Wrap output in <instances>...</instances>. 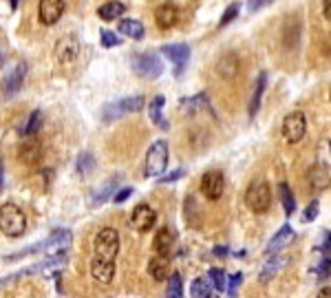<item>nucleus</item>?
I'll return each mask as SVG.
<instances>
[{"label": "nucleus", "instance_id": "a18cd8bd", "mask_svg": "<svg viewBox=\"0 0 331 298\" xmlns=\"http://www.w3.org/2000/svg\"><path fill=\"white\" fill-rule=\"evenodd\" d=\"M323 11H325V16H327V20L331 18V0H325L323 2Z\"/></svg>", "mask_w": 331, "mask_h": 298}, {"label": "nucleus", "instance_id": "72a5a7b5", "mask_svg": "<svg viewBox=\"0 0 331 298\" xmlns=\"http://www.w3.org/2000/svg\"><path fill=\"white\" fill-rule=\"evenodd\" d=\"M285 263V258L283 256H278V254H274V258L272 261H269L267 265H265V269H263V281H269V278H272V274H276L278 269H281V265Z\"/></svg>", "mask_w": 331, "mask_h": 298}, {"label": "nucleus", "instance_id": "cd10ccee", "mask_svg": "<svg viewBox=\"0 0 331 298\" xmlns=\"http://www.w3.org/2000/svg\"><path fill=\"white\" fill-rule=\"evenodd\" d=\"M181 106L186 108L188 113H195V111H201V108H207L210 111V104H207V97L206 93H199L197 97H188V99H181Z\"/></svg>", "mask_w": 331, "mask_h": 298}, {"label": "nucleus", "instance_id": "39448f33", "mask_svg": "<svg viewBox=\"0 0 331 298\" xmlns=\"http://www.w3.org/2000/svg\"><path fill=\"white\" fill-rule=\"evenodd\" d=\"M144 108V97L141 95H130L124 99H117V102H111L102 108V120L104 122H113L120 120V117L128 115V113H137Z\"/></svg>", "mask_w": 331, "mask_h": 298}, {"label": "nucleus", "instance_id": "dca6fc26", "mask_svg": "<svg viewBox=\"0 0 331 298\" xmlns=\"http://www.w3.org/2000/svg\"><path fill=\"white\" fill-rule=\"evenodd\" d=\"M291 239H294V228H291L290 223H285L281 230L276 232V234L272 236V241L267 243V250H265V252H267L269 256H274V254H278V252H281V250L285 248V245L290 243Z\"/></svg>", "mask_w": 331, "mask_h": 298}, {"label": "nucleus", "instance_id": "f257e3e1", "mask_svg": "<svg viewBox=\"0 0 331 298\" xmlns=\"http://www.w3.org/2000/svg\"><path fill=\"white\" fill-rule=\"evenodd\" d=\"M0 230L2 234L18 239L27 230V216L16 203H2L0 206Z\"/></svg>", "mask_w": 331, "mask_h": 298}, {"label": "nucleus", "instance_id": "4be33fe9", "mask_svg": "<svg viewBox=\"0 0 331 298\" xmlns=\"http://www.w3.org/2000/svg\"><path fill=\"white\" fill-rule=\"evenodd\" d=\"M265 84H267V73H258V80H256V86H254V93H252V99H249V117H254L258 113V106H261V97H263V91H265Z\"/></svg>", "mask_w": 331, "mask_h": 298}, {"label": "nucleus", "instance_id": "e433bc0d", "mask_svg": "<svg viewBox=\"0 0 331 298\" xmlns=\"http://www.w3.org/2000/svg\"><path fill=\"white\" fill-rule=\"evenodd\" d=\"M239 7H241L239 2H232L230 7L225 9V13H223V16H221V22H219V27H225V25H230V22L234 20L236 16H239Z\"/></svg>", "mask_w": 331, "mask_h": 298}, {"label": "nucleus", "instance_id": "a19ab883", "mask_svg": "<svg viewBox=\"0 0 331 298\" xmlns=\"http://www.w3.org/2000/svg\"><path fill=\"white\" fill-rule=\"evenodd\" d=\"M130 195H132V188H122L117 195H113V201H115V203H124Z\"/></svg>", "mask_w": 331, "mask_h": 298}, {"label": "nucleus", "instance_id": "393cba45", "mask_svg": "<svg viewBox=\"0 0 331 298\" xmlns=\"http://www.w3.org/2000/svg\"><path fill=\"white\" fill-rule=\"evenodd\" d=\"M309 181L316 190H323L329 186V166H314L309 172Z\"/></svg>", "mask_w": 331, "mask_h": 298}, {"label": "nucleus", "instance_id": "4c0bfd02", "mask_svg": "<svg viewBox=\"0 0 331 298\" xmlns=\"http://www.w3.org/2000/svg\"><path fill=\"white\" fill-rule=\"evenodd\" d=\"M102 44L106 46V49H111V46H117V44H122V40H120V36H115V31L102 29Z\"/></svg>", "mask_w": 331, "mask_h": 298}, {"label": "nucleus", "instance_id": "de8ad7c7", "mask_svg": "<svg viewBox=\"0 0 331 298\" xmlns=\"http://www.w3.org/2000/svg\"><path fill=\"white\" fill-rule=\"evenodd\" d=\"M0 188H2V159H0Z\"/></svg>", "mask_w": 331, "mask_h": 298}, {"label": "nucleus", "instance_id": "7c9ffc66", "mask_svg": "<svg viewBox=\"0 0 331 298\" xmlns=\"http://www.w3.org/2000/svg\"><path fill=\"white\" fill-rule=\"evenodd\" d=\"M207 283H210V287H214L216 292H223L225 290V281H228V276H225L223 269L219 267H212L210 272H207Z\"/></svg>", "mask_w": 331, "mask_h": 298}, {"label": "nucleus", "instance_id": "4468645a", "mask_svg": "<svg viewBox=\"0 0 331 298\" xmlns=\"http://www.w3.org/2000/svg\"><path fill=\"white\" fill-rule=\"evenodd\" d=\"M91 276L102 285H108L115 278V261H102V258H93L91 261Z\"/></svg>", "mask_w": 331, "mask_h": 298}, {"label": "nucleus", "instance_id": "c03bdc74", "mask_svg": "<svg viewBox=\"0 0 331 298\" xmlns=\"http://www.w3.org/2000/svg\"><path fill=\"white\" fill-rule=\"evenodd\" d=\"M316 298H331V287H329V285H327V287H323V290L318 292V296H316Z\"/></svg>", "mask_w": 331, "mask_h": 298}, {"label": "nucleus", "instance_id": "2f4dec72", "mask_svg": "<svg viewBox=\"0 0 331 298\" xmlns=\"http://www.w3.org/2000/svg\"><path fill=\"white\" fill-rule=\"evenodd\" d=\"M40 124H42V111H33V113H31V117L27 120L25 128L20 130V135H22V137H31V135H36V132L40 130Z\"/></svg>", "mask_w": 331, "mask_h": 298}, {"label": "nucleus", "instance_id": "f8f14e48", "mask_svg": "<svg viewBox=\"0 0 331 298\" xmlns=\"http://www.w3.org/2000/svg\"><path fill=\"white\" fill-rule=\"evenodd\" d=\"M80 55V42L75 36H64L58 40L55 44V58H58L60 64H71L75 62Z\"/></svg>", "mask_w": 331, "mask_h": 298}, {"label": "nucleus", "instance_id": "2eb2a0df", "mask_svg": "<svg viewBox=\"0 0 331 298\" xmlns=\"http://www.w3.org/2000/svg\"><path fill=\"white\" fill-rule=\"evenodd\" d=\"M174 239H177V236H174V232L170 228L157 230V234H155V239H153L155 254H157V256H168L172 245H174Z\"/></svg>", "mask_w": 331, "mask_h": 298}, {"label": "nucleus", "instance_id": "7ed1b4c3", "mask_svg": "<svg viewBox=\"0 0 331 298\" xmlns=\"http://www.w3.org/2000/svg\"><path fill=\"white\" fill-rule=\"evenodd\" d=\"M93 250H95V258L115 261L117 252H120V232L115 228H102L93 241Z\"/></svg>", "mask_w": 331, "mask_h": 298}, {"label": "nucleus", "instance_id": "f3484780", "mask_svg": "<svg viewBox=\"0 0 331 298\" xmlns=\"http://www.w3.org/2000/svg\"><path fill=\"white\" fill-rule=\"evenodd\" d=\"M177 18H179V13H177V7L174 4H159L157 9H155V22H157V27L159 29H170V27H174L177 25Z\"/></svg>", "mask_w": 331, "mask_h": 298}, {"label": "nucleus", "instance_id": "37998d69", "mask_svg": "<svg viewBox=\"0 0 331 298\" xmlns=\"http://www.w3.org/2000/svg\"><path fill=\"white\" fill-rule=\"evenodd\" d=\"M320 278H323V281L327 278V281H329V256L320 263Z\"/></svg>", "mask_w": 331, "mask_h": 298}, {"label": "nucleus", "instance_id": "f03ea898", "mask_svg": "<svg viewBox=\"0 0 331 298\" xmlns=\"http://www.w3.org/2000/svg\"><path fill=\"white\" fill-rule=\"evenodd\" d=\"M245 203L252 212L256 214H263V212L269 210L272 206V190H269V183L265 179H254L249 183L248 192H245Z\"/></svg>", "mask_w": 331, "mask_h": 298}, {"label": "nucleus", "instance_id": "79ce46f5", "mask_svg": "<svg viewBox=\"0 0 331 298\" xmlns=\"http://www.w3.org/2000/svg\"><path fill=\"white\" fill-rule=\"evenodd\" d=\"M267 2H272V0H248V7H249V11H256V9L265 7Z\"/></svg>", "mask_w": 331, "mask_h": 298}, {"label": "nucleus", "instance_id": "9b49d317", "mask_svg": "<svg viewBox=\"0 0 331 298\" xmlns=\"http://www.w3.org/2000/svg\"><path fill=\"white\" fill-rule=\"evenodd\" d=\"M64 13V0H40L38 4V18L42 25L51 27L62 18Z\"/></svg>", "mask_w": 331, "mask_h": 298}, {"label": "nucleus", "instance_id": "5701e85b", "mask_svg": "<svg viewBox=\"0 0 331 298\" xmlns=\"http://www.w3.org/2000/svg\"><path fill=\"white\" fill-rule=\"evenodd\" d=\"M164 104H166V97L164 95H157L155 99H150V106H148V115H150V120L155 122V124L159 126V128H168V122L162 117V108H164Z\"/></svg>", "mask_w": 331, "mask_h": 298}, {"label": "nucleus", "instance_id": "ddd939ff", "mask_svg": "<svg viewBox=\"0 0 331 298\" xmlns=\"http://www.w3.org/2000/svg\"><path fill=\"white\" fill-rule=\"evenodd\" d=\"M162 53L174 64V75H181L183 66L188 64V58H190V46L188 44H166V46H162Z\"/></svg>", "mask_w": 331, "mask_h": 298}, {"label": "nucleus", "instance_id": "6e6552de", "mask_svg": "<svg viewBox=\"0 0 331 298\" xmlns=\"http://www.w3.org/2000/svg\"><path fill=\"white\" fill-rule=\"evenodd\" d=\"M283 137H285L290 144H298V141L305 137L307 132V120H305V113L294 111L283 120Z\"/></svg>", "mask_w": 331, "mask_h": 298}, {"label": "nucleus", "instance_id": "49530a36", "mask_svg": "<svg viewBox=\"0 0 331 298\" xmlns=\"http://www.w3.org/2000/svg\"><path fill=\"white\" fill-rule=\"evenodd\" d=\"M214 254H219V256H225V254H228V250H225V248H216Z\"/></svg>", "mask_w": 331, "mask_h": 298}, {"label": "nucleus", "instance_id": "f704fd0d", "mask_svg": "<svg viewBox=\"0 0 331 298\" xmlns=\"http://www.w3.org/2000/svg\"><path fill=\"white\" fill-rule=\"evenodd\" d=\"M93 166H95V159H93L91 153H82L78 157V172L80 174H88L93 170Z\"/></svg>", "mask_w": 331, "mask_h": 298}, {"label": "nucleus", "instance_id": "6ab92c4d", "mask_svg": "<svg viewBox=\"0 0 331 298\" xmlns=\"http://www.w3.org/2000/svg\"><path fill=\"white\" fill-rule=\"evenodd\" d=\"M168 269H170V263H168V256H157L155 254L153 258H150V263H148V272H150V276L155 278V281H166L168 278Z\"/></svg>", "mask_w": 331, "mask_h": 298}, {"label": "nucleus", "instance_id": "0eeeda50", "mask_svg": "<svg viewBox=\"0 0 331 298\" xmlns=\"http://www.w3.org/2000/svg\"><path fill=\"white\" fill-rule=\"evenodd\" d=\"M132 69L144 80H157L164 73V62L159 60L157 53H139L132 62Z\"/></svg>", "mask_w": 331, "mask_h": 298}, {"label": "nucleus", "instance_id": "9d476101", "mask_svg": "<svg viewBox=\"0 0 331 298\" xmlns=\"http://www.w3.org/2000/svg\"><path fill=\"white\" fill-rule=\"evenodd\" d=\"M130 221H132V228L137 232H150L155 228V223H157V212L150 206H146V203H139V206L132 210Z\"/></svg>", "mask_w": 331, "mask_h": 298}, {"label": "nucleus", "instance_id": "1a4fd4ad", "mask_svg": "<svg viewBox=\"0 0 331 298\" xmlns=\"http://www.w3.org/2000/svg\"><path fill=\"white\" fill-rule=\"evenodd\" d=\"M223 190H225L223 172H219V170H210V172H206L201 177V192L210 199V201H216V199L223 197Z\"/></svg>", "mask_w": 331, "mask_h": 298}, {"label": "nucleus", "instance_id": "412c9836", "mask_svg": "<svg viewBox=\"0 0 331 298\" xmlns=\"http://www.w3.org/2000/svg\"><path fill=\"white\" fill-rule=\"evenodd\" d=\"M18 157H20L22 164H36L38 159H40V144H38L36 139L25 141V144L20 146V150H18Z\"/></svg>", "mask_w": 331, "mask_h": 298}, {"label": "nucleus", "instance_id": "ea45409f", "mask_svg": "<svg viewBox=\"0 0 331 298\" xmlns=\"http://www.w3.org/2000/svg\"><path fill=\"white\" fill-rule=\"evenodd\" d=\"M318 208H320L318 201H311L309 206H307V210H305V221H314L316 216H318Z\"/></svg>", "mask_w": 331, "mask_h": 298}, {"label": "nucleus", "instance_id": "20e7f679", "mask_svg": "<svg viewBox=\"0 0 331 298\" xmlns=\"http://www.w3.org/2000/svg\"><path fill=\"white\" fill-rule=\"evenodd\" d=\"M71 241H73V234H71V230H55L53 234L49 236V239H44L42 243H38V245H33V248L29 250H25L22 254H33V252H49V254H64L66 250L71 248ZM22 254H16V256H11V258H18V256H22Z\"/></svg>", "mask_w": 331, "mask_h": 298}, {"label": "nucleus", "instance_id": "09e8293b", "mask_svg": "<svg viewBox=\"0 0 331 298\" xmlns=\"http://www.w3.org/2000/svg\"><path fill=\"white\" fill-rule=\"evenodd\" d=\"M9 4H11V9H16L18 7V0H9Z\"/></svg>", "mask_w": 331, "mask_h": 298}, {"label": "nucleus", "instance_id": "aec40b11", "mask_svg": "<svg viewBox=\"0 0 331 298\" xmlns=\"http://www.w3.org/2000/svg\"><path fill=\"white\" fill-rule=\"evenodd\" d=\"M124 11H126V7L120 0H111V2H104L102 7H97V16L102 18V20H115V18H120Z\"/></svg>", "mask_w": 331, "mask_h": 298}, {"label": "nucleus", "instance_id": "c9c22d12", "mask_svg": "<svg viewBox=\"0 0 331 298\" xmlns=\"http://www.w3.org/2000/svg\"><path fill=\"white\" fill-rule=\"evenodd\" d=\"M241 283H243V274H241V272L232 274V276L228 278V281H225V290H228L230 298H236V292H239Z\"/></svg>", "mask_w": 331, "mask_h": 298}, {"label": "nucleus", "instance_id": "423d86ee", "mask_svg": "<svg viewBox=\"0 0 331 298\" xmlns=\"http://www.w3.org/2000/svg\"><path fill=\"white\" fill-rule=\"evenodd\" d=\"M168 141L157 139L150 146L148 155H146V177H159L168 166Z\"/></svg>", "mask_w": 331, "mask_h": 298}, {"label": "nucleus", "instance_id": "bb28decb", "mask_svg": "<svg viewBox=\"0 0 331 298\" xmlns=\"http://www.w3.org/2000/svg\"><path fill=\"white\" fill-rule=\"evenodd\" d=\"M168 298H183V283H181V274L172 272L168 276V290H166Z\"/></svg>", "mask_w": 331, "mask_h": 298}, {"label": "nucleus", "instance_id": "c85d7f7f", "mask_svg": "<svg viewBox=\"0 0 331 298\" xmlns=\"http://www.w3.org/2000/svg\"><path fill=\"white\" fill-rule=\"evenodd\" d=\"M216 71H219L223 78H234V75L239 73V60L228 55V58H223L219 64H216Z\"/></svg>", "mask_w": 331, "mask_h": 298}, {"label": "nucleus", "instance_id": "c756f323", "mask_svg": "<svg viewBox=\"0 0 331 298\" xmlns=\"http://www.w3.org/2000/svg\"><path fill=\"white\" fill-rule=\"evenodd\" d=\"M190 294H192V298H207L212 294V287H210L206 276L195 278V283H192V287H190Z\"/></svg>", "mask_w": 331, "mask_h": 298}, {"label": "nucleus", "instance_id": "3c124183", "mask_svg": "<svg viewBox=\"0 0 331 298\" xmlns=\"http://www.w3.org/2000/svg\"><path fill=\"white\" fill-rule=\"evenodd\" d=\"M0 64H2V53H0Z\"/></svg>", "mask_w": 331, "mask_h": 298}, {"label": "nucleus", "instance_id": "473e14b6", "mask_svg": "<svg viewBox=\"0 0 331 298\" xmlns=\"http://www.w3.org/2000/svg\"><path fill=\"white\" fill-rule=\"evenodd\" d=\"M117 179H120V177H113L111 181H106V183H104V188H102V190H97V192H95V197H93V201H91L93 206H95V203L106 201V199L113 195V190H115V186H117Z\"/></svg>", "mask_w": 331, "mask_h": 298}, {"label": "nucleus", "instance_id": "a878e982", "mask_svg": "<svg viewBox=\"0 0 331 298\" xmlns=\"http://www.w3.org/2000/svg\"><path fill=\"white\" fill-rule=\"evenodd\" d=\"M120 33L132 38V40H141L144 38V25L139 20H122L120 22Z\"/></svg>", "mask_w": 331, "mask_h": 298}, {"label": "nucleus", "instance_id": "58836bf2", "mask_svg": "<svg viewBox=\"0 0 331 298\" xmlns=\"http://www.w3.org/2000/svg\"><path fill=\"white\" fill-rule=\"evenodd\" d=\"M183 172H186V170H183V168H177V170H172V172H168V174H166V177H162V179H159V183H172V181H177V179H181V177H183Z\"/></svg>", "mask_w": 331, "mask_h": 298}, {"label": "nucleus", "instance_id": "b1692460", "mask_svg": "<svg viewBox=\"0 0 331 298\" xmlns=\"http://www.w3.org/2000/svg\"><path fill=\"white\" fill-rule=\"evenodd\" d=\"M278 195H281V203H283V210H285L287 216H291L296 212V199H294V192L291 188L287 186L285 181L278 183Z\"/></svg>", "mask_w": 331, "mask_h": 298}, {"label": "nucleus", "instance_id": "a211bd4d", "mask_svg": "<svg viewBox=\"0 0 331 298\" xmlns=\"http://www.w3.org/2000/svg\"><path fill=\"white\" fill-rule=\"evenodd\" d=\"M25 73H27V66L25 64H18L16 69L7 75V80H4V84H2L4 95L11 97V95H16V93L20 91V88H22V80H25Z\"/></svg>", "mask_w": 331, "mask_h": 298}, {"label": "nucleus", "instance_id": "8fccbe9b", "mask_svg": "<svg viewBox=\"0 0 331 298\" xmlns=\"http://www.w3.org/2000/svg\"><path fill=\"white\" fill-rule=\"evenodd\" d=\"M207 298H219V296H216V294H210V296H207Z\"/></svg>", "mask_w": 331, "mask_h": 298}]
</instances>
